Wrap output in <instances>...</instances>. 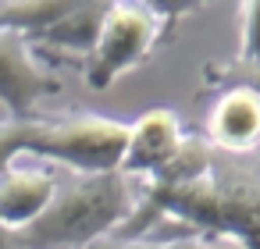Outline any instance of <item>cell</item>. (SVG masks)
Returning <instances> with one entry per match:
<instances>
[{
  "mask_svg": "<svg viewBox=\"0 0 260 249\" xmlns=\"http://www.w3.org/2000/svg\"><path fill=\"white\" fill-rule=\"evenodd\" d=\"M136 214L114 238H143L164 217L185 224L192 235L260 249V153H210V167L175 189L139 185Z\"/></svg>",
  "mask_w": 260,
  "mask_h": 249,
  "instance_id": "obj_1",
  "label": "cell"
},
{
  "mask_svg": "<svg viewBox=\"0 0 260 249\" xmlns=\"http://www.w3.org/2000/svg\"><path fill=\"white\" fill-rule=\"evenodd\" d=\"M139 189L121 171L111 174H68L43 217L22 235L25 249H89L114 238L136 214Z\"/></svg>",
  "mask_w": 260,
  "mask_h": 249,
  "instance_id": "obj_2",
  "label": "cell"
},
{
  "mask_svg": "<svg viewBox=\"0 0 260 249\" xmlns=\"http://www.w3.org/2000/svg\"><path fill=\"white\" fill-rule=\"evenodd\" d=\"M196 11L200 4H164V0L160 4H107L96 43L82 61L86 86L104 93L118 79L143 68Z\"/></svg>",
  "mask_w": 260,
  "mask_h": 249,
  "instance_id": "obj_3",
  "label": "cell"
},
{
  "mask_svg": "<svg viewBox=\"0 0 260 249\" xmlns=\"http://www.w3.org/2000/svg\"><path fill=\"white\" fill-rule=\"evenodd\" d=\"M128 143V125L93 111H61L36 114L29 125L25 157H40L50 164H64L75 174H111L121 167Z\"/></svg>",
  "mask_w": 260,
  "mask_h": 249,
  "instance_id": "obj_4",
  "label": "cell"
},
{
  "mask_svg": "<svg viewBox=\"0 0 260 249\" xmlns=\"http://www.w3.org/2000/svg\"><path fill=\"white\" fill-rule=\"evenodd\" d=\"M61 93V79L43 64L25 36L0 29V107L11 121H29L40 114L47 96Z\"/></svg>",
  "mask_w": 260,
  "mask_h": 249,
  "instance_id": "obj_5",
  "label": "cell"
},
{
  "mask_svg": "<svg viewBox=\"0 0 260 249\" xmlns=\"http://www.w3.org/2000/svg\"><path fill=\"white\" fill-rule=\"evenodd\" d=\"M182 143H185V128L175 111H168V107L143 111L128 125V143H125V157H121L118 171L132 182H143V178L157 174L178 153Z\"/></svg>",
  "mask_w": 260,
  "mask_h": 249,
  "instance_id": "obj_6",
  "label": "cell"
},
{
  "mask_svg": "<svg viewBox=\"0 0 260 249\" xmlns=\"http://www.w3.org/2000/svg\"><path fill=\"white\" fill-rule=\"evenodd\" d=\"M203 139L217 153H260V100L246 89L214 93V103L203 118Z\"/></svg>",
  "mask_w": 260,
  "mask_h": 249,
  "instance_id": "obj_7",
  "label": "cell"
},
{
  "mask_svg": "<svg viewBox=\"0 0 260 249\" xmlns=\"http://www.w3.org/2000/svg\"><path fill=\"white\" fill-rule=\"evenodd\" d=\"M57 174L47 164H11L0 174V228L25 231L43 217L57 192Z\"/></svg>",
  "mask_w": 260,
  "mask_h": 249,
  "instance_id": "obj_8",
  "label": "cell"
},
{
  "mask_svg": "<svg viewBox=\"0 0 260 249\" xmlns=\"http://www.w3.org/2000/svg\"><path fill=\"white\" fill-rule=\"evenodd\" d=\"M104 11L107 4H68V11L47 29L40 32L29 47L43 57V61H75L82 64L96 43V32H100V22H104Z\"/></svg>",
  "mask_w": 260,
  "mask_h": 249,
  "instance_id": "obj_9",
  "label": "cell"
},
{
  "mask_svg": "<svg viewBox=\"0 0 260 249\" xmlns=\"http://www.w3.org/2000/svg\"><path fill=\"white\" fill-rule=\"evenodd\" d=\"M200 79L210 93H224V89H246L260 100V61H210L200 68Z\"/></svg>",
  "mask_w": 260,
  "mask_h": 249,
  "instance_id": "obj_10",
  "label": "cell"
},
{
  "mask_svg": "<svg viewBox=\"0 0 260 249\" xmlns=\"http://www.w3.org/2000/svg\"><path fill=\"white\" fill-rule=\"evenodd\" d=\"M89 249H239V245L203 235H182V238H107Z\"/></svg>",
  "mask_w": 260,
  "mask_h": 249,
  "instance_id": "obj_11",
  "label": "cell"
},
{
  "mask_svg": "<svg viewBox=\"0 0 260 249\" xmlns=\"http://www.w3.org/2000/svg\"><path fill=\"white\" fill-rule=\"evenodd\" d=\"M239 61H260V4H242L239 15Z\"/></svg>",
  "mask_w": 260,
  "mask_h": 249,
  "instance_id": "obj_12",
  "label": "cell"
},
{
  "mask_svg": "<svg viewBox=\"0 0 260 249\" xmlns=\"http://www.w3.org/2000/svg\"><path fill=\"white\" fill-rule=\"evenodd\" d=\"M29 125H32V118L29 121H0V174H4L15 160H22L25 157V146H29Z\"/></svg>",
  "mask_w": 260,
  "mask_h": 249,
  "instance_id": "obj_13",
  "label": "cell"
},
{
  "mask_svg": "<svg viewBox=\"0 0 260 249\" xmlns=\"http://www.w3.org/2000/svg\"><path fill=\"white\" fill-rule=\"evenodd\" d=\"M0 249H25V242H22V235H18V231L0 228Z\"/></svg>",
  "mask_w": 260,
  "mask_h": 249,
  "instance_id": "obj_14",
  "label": "cell"
}]
</instances>
